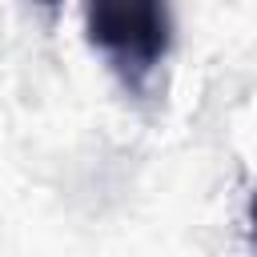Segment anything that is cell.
<instances>
[{
	"label": "cell",
	"instance_id": "1",
	"mask_svg": "<svg viewBox=\"0 0 257 257\" xmlns=\"http://www.w3.org/2000/svg\"><path fill=\"white\" fill-rule=\"evenodd\" d=\"M84 36L128 96H149L173 48V8L157 0H96L84 4Z\"/></svg>",
	"mask_w": 257,
	"mask_h": 257
},
{
	"label": "cell",
	"instance_id": "2",
	"mask_svg": "<svg viewBox=\"0 0 257 257\" xmlns=\"http://www.w3.org/2000/svg\"><path fill=\"white\" fill-rule=\"evenodd\" d=\"M249 225H253V237H257V193H253V201H249Z\"/></svg>",
	"mask_w": 257,
	"mask_h": 257
}]
</instances>
